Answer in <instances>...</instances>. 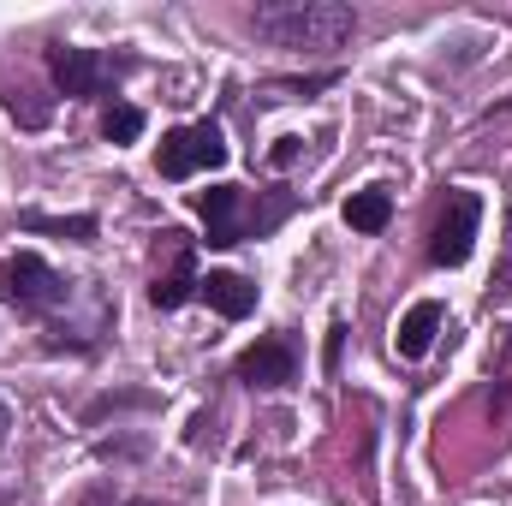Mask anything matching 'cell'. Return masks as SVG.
I'll return each instance as SVG.
<instances>
[{
  "label": "cell",
  "mask_w": 512,
  "mask_h": 506,
  "mask_svg": "<svg viewBox=\"0 0 512 506\" xmlns=\"http://www.w3.org/2000/svg\"><path fill=\"white\" fill-rule=\"evenodd\" d=\"M256 36L292 54H334L358 36V12L346 0H268L251 12Z\"/></svg>",
  "instance_id": "1"
},
{
  "label": "cell",
  "mask_w": 512,
  "mask_h": 506,
  "mask_svg": "<svg viewBox=\"0 0 512 506\" xmlns=\"http://www.w3.org/2000/svg\"><path fill=\"white\" fill-rule=\"evenodd\" d=\"M155 167H161V179H191V173H203V167H227V137L221 126H179L161 137V155H155Z\"/></svg>",
  "instance_id": "2"
},
{
  "label": "cell",
  "mask_w": 512,
  "mask_h": 506,
  "mask_svg": "<svg viewBox=\"0 0 512 506\" xmlns=\"http://www.w3.org/2000/svg\"><path fill=\"white\" fill-rule=\"evenodd\" d=\"M477 221H483V197L477 191H453L441 221H435V233H429V262L435 268H459L471 256V245H477Z\"/></svg>",
  "instance_id": "3"
},
{
  "label": "cell",
  "mask_w": 512,
  "mask_h": 506,
  "mask_svg": "<svg viewBox=\"0 0 512 506\" xmlns=\"http://www.w3.org/2000/svg\"><path fill=\"white\" fill-rule=\"evenodd\" d=\"M0 292H12L24 310H54V304L66 298V280H60L36 251H18L6 268H0Z\"/></svg>",
  "instance_id": "4"
},
{
  "label": "cell",
  "mask_w": 512,
  "mask_h": 506,
  "mask_svg": "<svg viewBox=\"0 0 512 506\" xmlns=\"http://www.w3.org/2000/svg\"><path fill=\"white\" fill-rule=\"evenodd\" d=\"M48 72H54V84H60V96H96L102 84H108V54H96V48H48Z\"/></svg>",
  "instance_id": "5"
},
{
  "label": "cell",
  "mask_w": 512,
  "mask_h": 506,
  "mask_svg": "<svg viewBox=\"0 0 512 506\" xmlns=\"http://www.w3.org/2000/svg\"><path fill=\"white\" fill-rule=\"evenodd\" d=\"M239 381L256 387V393H274V387H292L298 381V358L286 340H256L251 352L239 358Z\"/></svg>",
  "instance_id": "6"
},
{
  "label": "cell",
  "mask_w": 512,
  "mask_h": 506,
  "mask_svg": "<svg viewBox=\"0 0 512 506\" xmlns=\"http://www.w3.org/2000/svg\"><path fill=\"white\" fill-rule=\"evenodd\" d=\"M197 209H203V227H209V245H239V239H245V227H239V209H245V191H239V185H209V191L197 197Z\"/></svg>",
  "instance_id": "7"
},
{
  "label": "cell",
  "mask_w": 512,
  "mask_h": 506,
  "mask_svg": "<svg viewBox=\"0 0 512 506\" xmlns=\"http://www.w3.org/2000/svg\"><path fill=\"white\" fill-rule=\"evenodd\" d=\"M197 292L209 298V310L215 316H227V322H245L256 310V286L245 280V274H227V268H215V274H203L197 280Z\"/></svg>",
  "instance_id": "8"
},
{
  "label": "cell",
  "mask_w": 512,
  "mask_h": 506,
  "mask_svg": "<svg viewBox=\"0 0 512 506\" xmlns=\"http://www.w3.org/2000/svg\"><path fill=\"white\" fill-rule=\"evenodd\" d=\"M435 334H441V304H435V298H417V304L405 310L399 334H393V352L417 364V358H423V352L435 346Z\"/></svg>",
  "instance_id": "9"
},
{
  "label": "cell",
  "mask_w": 512,
  "mask_h": 506,
  "mask_svg": "<svg viewBox=\"0 0 512 506\" xmlns=\"http://www.w3.org/2000/svg\"><path fill=\"white\" fill-rule=\"evenodd\" d=\"M191 292H197V256H191V245H173V268L155 274L149 304H155V310H179Z\"/></svg>",
  "instance_id": "10"
},
{
  "label": "cell",
  "mask_w": 512,
  "mask_h": 506,
  "mask_svg": "<svg viewBox=\"0 0 512 506\" xmlns=\"http://www.w3.org/2000/svg\"><path fill=\"white\" fill-rule=\"evenodd\" d=\"M340 215H346V227H352V233H382L387 221H393V197H387L382 185H370V191H352Z\"/></svg>",
  "instance_id": "11"
},
{
  "label": "cell",
  "mask_w": 512,
  "mask_h": 506,
  "mask_svg": "<svg viewBox=\"0 0 512 506\" xmlns=\"http://www.w3.org/2000/svg\"><path fill=\"white\" fill-rule=\"evenodd\" d=\"M18 227L24 233H54V239H78V245H90L96 239V215H18Z\"/></svg>",
  "instance_id": "12"
},
{
  "label": "cell",
  "mask_w": 512,
  "mask_h": 506,
  "mask_svg": "<svg viewBox=\"0 0 512 506\" xmlns=\"http://www.w3.org/2000/svg\"><path fill=\"white\" fill-rule=\"evenodd\" d=\"M102 137H108V143H137V137H143V108L114 102V108L102 114Z\"/></svg>",
  "instance_id": "13"
},
{
  "label": "cell",
  "mask_w": 512,
  "mask_h": 506,
  "mask_svg": "<svg viewBox=\"0 0 512 506\" xmlns=\"http://www.w3.org/2000/svg\"><path fill=\"white\" fill-rule=\"evenodd\" d=\"M0 102H6V114H12L24 131H42V126H48V102H30V90H18V96H0Z\"/></svg>",
  "instance_id": "14"
},
{
  "label": "cell",
  "mask_w": 512,
  "mask_h": 506,
  "mask_svg": "<svg viewBox=\"0 0 512 506\" xmlns=\"http://www.w3.org/2000/svg\"><path fill=\"white\" fill-rule=\"evenodd\" d=\"M131 405H155V399H149V393H102V399L84 405V423H96V417H108V411H131Z\"/></svg>",
  "instance_id": "15"
},
{
  "label": "cell",
  "mask_w": 512,
  "mask_h": 506,
  "mask_svg": "<svg viewBox=\"0 0 512 506\" xmlns=\"http://www.w3.org/2000/svg\"><path fill=\"white\" fill-rule=\"evenodd\" d=\"M340 346H346V322H334V328H328V352H322V364H328V376L340 370Z\"/></svg>",
  "instance_id": "16"
},
{
  "label": "cell",
  "mask_w": 512,
  "mask_h": 506,
  "mask_svg": "<svg viewBox=\"0 0 512 506\" xmlns=\"http://www.w3.org/2000/svg\"><path fill=\"white\" fill-rule=\"evenodd\" d=\"M298 149H304V137H280V143H274V167H292Z\"/></svg>",
  "instance_id": "17"
},
{
  "label": "cell",
  "mask_w": 512,
  "mask_h": 506,
  "mask_svg": "<svg viewBox=\"0 0 512 506\" xmlns=\"http://www.w3.org/2000/svg\"><path fill=\"white\" fill-rule=\"evenodd\" d=\"M72 506H108V483H96L90 495H78V501H72Z\"/></svg>",
  "instance_id": "18"
},
{
  "label": "cell",
  "mask_w": 512,
  "mask_h": 506,
  "mask_svg": "<svg viewBox=\"0 0 512 506\" xmlns=\"http://www.w3.org/2000/svg\"><path fill=\"white\" fill-rule=\"evenodd\" d=\"M6 429H12V411H6V399H0V447H6Z\"/></svg>",
  "instance_id": "19"
},
{
  "label": "cell",
  "mask_w": 512,
  "mask_h": 506,
  "mask_svg": "<svg viewBox=\"0 0 512 506\" xmlns=\"http://www.w3.org/2000/svg\"><path fill=\"white\" fill-rule=\"evenodd\" d=\"M126 506H167V501H149V495H143V501H126Z\"/></svg>",
  "instance_id": "20"
}]
</instances>
